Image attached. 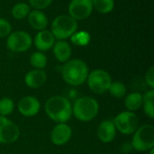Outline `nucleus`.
Masks as SVG:
<instances>
[{
    "mask_svg": "<svg viewBox=\"0 0 154 154\" xmlns=\"http://www.w3.org/2000/svg\"><path fill=\"white\" fill-rule=\"evenodd\" d=\"M14 104L10 98H3L0 100V114L1 116H6L13 113Z\"/></svg>",
    "mask_w": 154,
    "mask_h": 154,
    "instance_id": "nucleus-25",
    "label": "nucleus"
},
{
    "mask_svg": "<svg viewBox=\"0 0 154 154\" xmlns=\"http://www.w3.org/2000/svg\"><path fill=\"white\" fill-rule=\"evenodd\" d=\"M153 97L154 91L152 89L151 91H148L143 96V105L144 113L147 116L150 118L154 117L153 110Z\"/></svg>",
    "mask_w": 154,
    "mask_h": 154,
    "instance_id": "nucleus-20",
    "label": "nucleus"
},
{
    "mask_svg": "<svg viewBox=\"0 0 154 154\" xmlns=\"http://www.w3.org/2000/svg\"><path fill=\"white\" fill-rule=\"evenodd\" d=\"M30 6L25 3H17L12 8V15L14 18L21 20L26 17L30 13Z\"/></svg>",
    "mask_w": 154,
    "mask_h": 154,
    "instance_id": "nucleus-21",
    "label": "nucleus"
},
{
    "mask_svg": "<svg viewBox=\"0 0 154 154\" xmlns=\"http://www.w3.org/2000/svg\"><path fill=\"white\" fill-rule=\"evenodd\" d=\"M71 38V42L74 44L77 45H87L89 41H90V35L88 32L86 31H81V32H76L75 34H72Z\"/></svg>",
    "mask_w": 154,
    "mask_h": 154,
    "instance_id": "nucleus-24",
    "label": "nucleus"
},
{
    "mask_svg": "<svg viewBox=\"0 0 154 154\" xmlns=\"http://www.w3.org/2000/svg\"><path fill=\"white\" fill-rule=\"evenodd\" d=\"M98 103L92 97L83 96L78 99L72 107V113L81 122H89L98 113Z\"/></svg>",
    "mask_w": 154,
    "mask_h": 154,
    "instance_id": "nucleus-3",
    "label": "nucleus"
},
{
    "mask_svg": "<svg viewBox=\"0 0 154 154\" xmlns=\"http://www.w3.org/2000/svg\"><path fill=\"white\" fill-rule=\"evenodd\" d=\"M108 92L115 98H123L126 93V87L122 82H113L110 84Z\"/></svg>",
    "mask_w": 154,
    "mask_h": 154,
    "instance_id": "nucleus-23",
    "label": "nucleus"
},
{
    "mask_svg": "<svg viewBox=\"0 0 154 154\" xmlns=\"http://www.w3.org/2000/svg\"><path fill=\"white\" fill-rule=\"evenodd\" d=\"M116 129L123 134L129 135L134 133L139 127V119L133 112H123L119 113L114 120Z\"/></svg>",
    "mask_w": 154,
    "mask_h": 154,
    "instance_id": "nucleus-7",
    "label": "nucleus"
},
{
    "mask_svg": "<svg viewBox=\"0 0 154 154\" xmlns=\"http://www.w3.org/2000/svg\"><path fill=\"white\" fill-rule=\"evenodd\" d=\"M53 54L55 58L60 63H66L69 61L71 55V47L66 41L60 40L53 45Z\"/></svg>",
    "mask_w": 154,
    "mask_h": 154,
    "instance_id": "nucleus-17",
    "label": "nucleus"
},
{
    "mask_svg": "<svg viewBox=\"0 0 154 154\" xmlns=\"http://www.w3.org/2000/svg\"><path fill=\"white\" fill-rule=\"evenodd\" d=\"M132 147L138 152H146L153 149L154 127L150 124H145L134 132L131 143Z\"/></svg>",
    "mask_w": 154,
    "mask_h": 154,
    "instance_id": "nucleus-5",
    "label": "nucleus"
},
{
    "mask_svg": "<svg viewBox=\"0 0 154 154\" xmlns=\"http://www.w3.org/2000/svg\"><path fill=\"white\" fill-rule=\"evenodd\" d=\"M93 8L100 14H109L115 7L114 0H91Z\"/></svg>",
    "mask_w": 154,
    "mask_h": 154,
    "instance_id": "nucleus-19",
    "label": "nucleus"
},
{
    "mask_svg": "<svg viewBox=\"0 0 154 154\" xmlns=\"http://www.w3.org/2000/svg\"><path fill=\"white\" fill-rule=\"evenodd\" d=\"M72 131L71 128L66 123L57 124L51 131V140L55 145L61 146L66 144L71 138Z\"/></svg>",
    "mask_w": 154,
    "mask_h": 154,
    "instance_id": "nucleus-11",
    "label": "nucleus"
},
{
    "mask_svg": "<svg viewBox=\"0 0 154 154\" xmlns=\"http://www.w3.org/2000/svg\"><path fill=\"white\" fill-rule=\"evenodd\" d=\"M125 105L129 112H135L143 105V95L139 93L128 94L125 100Z\"/></svg>",
    "mask_w": 154,
    "mask_h": 154,
    "instance_id": "nucleus-18",
    "label": "nucleus"
},
{
    "mask_svg": "<svg viewBox=\"0 0 154 154\" xmlns=\"http://www.w3.org/2000/svg\"><path fill=\"white\" fill-rule=\"evenodd\" d=\"M47 75L43 70H32L28 72L24 76V82L26 85L32 89H38L42 87L46 82Z\"/></svg>",
    "mask_w": 154,
    "mask_h": 154,
    "instance_id": "nucleus-15",
    "label": "nucleus"
},
{
    "mask_svg": "<svg viewBox=\"0 0 154 154\" xmlns=\"http://www.w3.org/2000/svg\"><path fill=\"white\" fill-rule=\"evenodd\" d=\"M52 0H29L30 5L35 8V10H42L47 8L51 4Z\"/></svg>",
    "mask_w": 154,
    "mask_h": 154,
    "instance_id": "nucleus-27",
    "label": "nucleus"
},
{
    "mask_svg": "<svg viewBox=\"0 0 154 154\" xmlns=\"http://www.w3.org/2000/svg\"><path fill=\"white\" fill-rule=\"evenodd\" d=\"M31 35L24 31H15L7 36L6 46L14 53H22L27 51L32 45Z\"/></svg>",
    "mask_w": 154,
    "mask_h": 154,
    "instance_id": "nucleus-8",
    "label": "nucleus"
},
{
    "mask_svg": "<svg viewBox=\"0 0 154 154\" xmlns=\"http://www.w3.org/2000/svg\"><path fill=\"white\" fill-rule=\"evenodd\" d=\"M93 11L91 0H71L69 5V14L73 19L84 20L88 18Z\"/></svg>",
    "mask_w": 154,
    "mask_h": 154,
    "instance_id": "nucleus-10",
    "label": "nucleus"
},
{
    "mask_svg": "<svg viewBox=\"0 0 154 154\" xmlns=\"http://www.w3.org/2000/svg\"><path fill=\"white\" fill-rule=\"evenodd\" d=\"M28 22L30 25L38 31L45 30L48 25V18L46 15L40 10H32L28 15Z\"/></svg>",
    "mask_w": 154,
    "mask_h": 154,
    "instance_id": "nucleus-16",
    "label": "nucleus"
},
{
    "mask_svg": "<svg viewBox=\"0 0 154 154\" xmlns=\"http://www.w3.org/2000/svg\"><path fill=\"white\" fill-rule=\"evenodd\" d=\"M12 31V26L11 24L4 19L0 18V37H6L11 34Z\"/></svg>",
    "mask_w": 154,
    "mask_h": 154,
    "instance_id": "nucleus-26",
    "label": "nucleus"
},
{
    "mask_svg": "<svg viewBox=\"0 0 154 154\" xmlns=\"http://www.w3.org/2000/svg\"><path fill=\"white\" fill-rule=\"evenodd\" d=\"M55 44V37L51 34V31L42 30L40 31L34 37V44L35 47L41 51H48L50 50Z\"/></svg>",
    "mask_w": 154,
    "mask_h": 154,
    "instance_id": "nucleus-14",
    "label": "nucleus"
},
{
    "mask_svg": "<svg viewBox=\"0 0 154 154\" xmlns=\"http://www.w3.org/2000/svg\"><path fill=\"white\" fill-rule=\"evenodd\" d=\"M30 64L37 70H42L47 64V57L42 52H34L30 57Z\"/></svg>",
    "mask_w": 154,
    "mask_h": 154,
    "instance_id": "nucleus-22",
    "label": "nucleus"
},
{
    "mask_svg": "<svg viewBox=\"0 0 154 154\" xmlns=\"http://www.w3.org/2000/svg\"><path fill=\"white\" fill-rule=\"evenodd\" d=\"M150 154H154V149H152V150H151V152H150Z\"/></svg>",
    "mask_w": 154,
    "mask_h": 154,
    "instance_id": "nucleus-29",
    "label": "nucleus"
},
{
    "mask_svg": "<svg viewBox=\"0 0 154 154\" xmlns=\"http://www.w3.org/2000/svg\"><path fill=\"white\" fill-rule=\"evenodd\" d=\"M41 108L40 102L37 98L32 96H25L18 103V111L21 114L26 117H32L36 115Z\"/></svg>",
    "mask_w": 154,
    "mask_h": 154,
    "instance_id": "nucleus-12",
    "label": "nucleus"
},
{
    "mask_svg": "<svg viewBox=\"0 0 154 154\" xmlns=\"http://www.w3.org/2000/svg\"><path fill=\"white\" fill-rule=\"evenodd\" d=\"M87 81L89 89L93 93L103 94L108 92V89L112 83V78L106 71L98 69L94 70L90 74H88Z\"/></svg>",
    "mask_w": 154,
    "mask_h": 154,
    "instance_id": "nucleus-6",
    "label": "nucleus"
},
{
    "mask_svg": "<svg viewBox=\"0 0 154 154\" xmlns=\"http://www.w3.org/2000/svg\"><path fill=\"white\" fill-rule=\"evenodd\" d=\"M45 112L51 120L58 123H65L72 115V106L67 98L54 95L46 102Z\"/></svg>",
    "mask_w": 154,
    "mask_h": 154,
    "instance_id": "nucleus-1",
    "label": "nucleus"
},
{
    "mask_svg": "<svg viewBox=\"0 0 154 154\" xmlns=\"http://www.w3.org/2000/svg\"><path fill=\"white\" fill-rule=\"evenodd\" d=\"M97 137L98 139L106 143H111L116 135V129L112 121L105 120L101 122L97 128Z\"/></svg>",
    "mask_w": 154,
    "mask_h": 154,
    "instance_id": "nucleus-13",
    "label": "nucleus"
},
{
    "mask_svg": "<svg viewBox=\"0 0 154 154\" xmlns=\"http://www.w3.org/2000/svg\"><path fill=\"white\" fill-rule=\"evenodd\" d=\"M145 81L147 84L153 90L154 88V67L152 66L145 74Z\"/></svg>",
    "mask_w": 154,
    "mask_h": 154,
    "instance_id": "nucleus-28",
    "label": "nucleus"
},
{
    "mask_svg": "<svg viewBox=\"0 0 154 154\" xmlns=\"http://www.w3.org/2000/svg\"><path fill=\"white\" fill-rule=\"evenodd\" d=\"M61 75L63 80L69 85L79 86L87 81L88 68L82 60H69L61 67Z\"/></svg>",
    "mask_w": 154,
    "mask_h": 154,
    "instance_id": "nucleus-2",
    "label": "nucleus"
},
{
    "mask_svg": "<svg viewBox=\"0 0 154 154\" xmlns=\"http://www.w3.org/2000/svg\"><path fill=\"white\" fill-rule=\"evenodd\" d=\"M78 23L71 16L61 15L55 17L51 24V34L59 40H65L77 32Z\"/></svg>",
    "mask_w": 154,
    "mask_h": 154,
    "instance_id": "nucleus-4",
    "label": "nucleus"
},
{
    "mask_svg": "<svg viewBox=\"0 0 154 154\" xmlns=\"http://www.w3.org/2000/svg\"><path fill=\"white\" fill-rule=\"evenodd\" d=\"M20 131L17 125L6 117L0 116V143H13L19 138Z\"/></svg>",
    "mask_w": 154,
    "mask_h": 154,
    "instance_id": "nucleus-9",
    "label": "nucleus"
}]
</instances>
